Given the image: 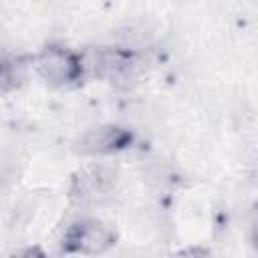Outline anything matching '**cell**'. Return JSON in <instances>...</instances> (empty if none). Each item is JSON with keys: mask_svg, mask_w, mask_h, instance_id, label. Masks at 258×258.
Listing matches in <instances>:
<instances>
[{"mask_svg": "<svg viewBox=\"0 0 258 258\" xmlns=\"http://www.w3.org/2000/svg\"><path fill=\"white\" fill-rule=\"evenodd\" d=\"M32 67L42 81L56 89H73L81 85L87 75L83 56L60 44H50L42 48L34 56Z\"/></svg>", "mask_w": 258, "mask_h": 258, "instance_id": "1", "label": "cell"}, {"mask_svg": "<svg viewBox=\"0 0 258 258\" xmlns=\"http://www.w3.org/2000/svg\"><path fill=\"white\" fill-rule=\"evenodd\" d=\"M115 244V232L101 220L81 218L73 222L60 238V254H103Z\"/></svg>", "mask_w": 258, "mask_h": 258, "instance_id": "2", "label": "cell"}, {"mask_svg": "<svg viewBox=\"0 0 258 258\" xmlns=\"http://www.w3.org/2000/svg\"><path fill=\"white\" fill-rule=\"evenodd\" d=\"M85 71L109 83H129L139 67L137 54L127 46H97L85 58Z\"/></svg>", "mask_w": 258, "mask_h": 258, "instance_id": "3", "label": "cell"}, {"mask_svg": "<svg viewBox=\"0 0 258 258\" xmlns=\"http://www.w3.org/2000/svg\"><path fill=\"white\" fill-rule=\"evenodd\" d=\"M117 185V173L109 165L91 163L79 169L71 183V200L77 206H95L109 200Z\"/></svg>", "mask_w": 258, "mask_h": 258, "instance_id": "4", "label": "cell"}, {"mask_svg": "<svg viewBox=\"0 0 258 258\" xmlns=\"http://www.w3.org/2000/svg\"><path fill=\"white\" fill-rule=\"evenodd\" d=\"M133 143V133L123 125H99L89 129L77 141V151L89 157H105L115 155L129 149Z\"/></svg>", "mask_w": 258, "mask_h": 258, "instance_id": "5", "label": "cell"}, {"mask_svg": "<svg viewBox=\"0 0 258 258\" xmlns=\"http://www.w3.org/2000/svg\"><path fill=\"white\" fill-rule=\"evenodd\" d=\"M28 64L22 56L0 54V93H10L18 89L26 79Z\"/></svg>", "mask_w": 258, "mask_h": 258, "instance_id": "6", "label": "cell"}]
</instances>
